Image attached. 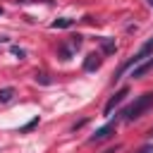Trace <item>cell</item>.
Segmentation results:
<instances>
[{"label":"cell","mask_w":153,"mask_h":153,"mask_svg":"<svg viewBox=\"0 0 153 153\" xmlns=\"http://www.w3.org/2000/svg\"><path fill=\"white\" fill-rule=\"evenodd\" d=\"M12 55H14V57H19V60H24V57H26V53H24L22 48H17V45H12Z\"/></svg>","instance_id":"10"},{"label":"cell","mask_w":153,"mask_h":153,"mask_svg":"<svg viewBox=\"0 0 153 153\" xmlns=\"http://www.w3.org/2000/svg\"><path fill=\"white\" fill-rule=\"evenodd\" d=\"M74 24V19H69V17H60V19H55L53 24H50V29H67V26H72Z\"/></svg>","instance_id":"8"},{"label":"cell","mask_w":153,"mask_h":153,"mask_svg":"<svg viewBox=\"0 0 153 153\" xmlns=\"http://www.w3.org/2000/svg\"><path fill=\"white\" fill-rule=\"evenodd\" d=\"M136 153H153V146H151V143H146V146H141Z\"/></svg>","instance_id":"14"},{"label":"cell","mask_w":153,"mask_h":153,"mask_svg":"<svg viewBox=\"0 0 153 153\" xmlns=\"http://www.w3.org/2000/svg\"><path fill=\"white\" fill-rule=\"evenodd\" d=\"M81 45V36L76 33V36H72V48H79Z\"/></svg>","instance_id":"13"},{"label":"cell","mask_w":153,"mask_h":153,"mask_svg":"<svg viewBox=\"0 0 153 153\" xmlns=\"http://www.w3.org/2000/svg\"><path fill=\"white\" fill-rule=\"evenodd\" d=\"M36 124H38V117H33V120H31V122H26V124H24V127H22V131H31V129H33V127H36Z\"/></svg>","instance_id":"11"},{"label":"cell","mask_w":153,"mask_h":153,"mask_svg":"<svg viewBox=\"0 0 153 153\" xmlns=\"http://www.w3.org/2000/svg\"><path fill=\"white\" fill-rule=\"evenodd\" d=\"M100 48H103V53H115L117 50V43H115V38H100Z\"/></svg>","instance_id":"7"},{"label":"cell","mask_w":153,"mask_h":153,"mask_svg":"<svg viewBox=\"0 0 153 153\" xmlns=\"http://www.w3.org/2000/svg\"><path fill=\"white\" fill-rule=\"evenodd\" d=\"M151 136H153V129H151Z\"/></svg>","instance_id":"18"},{"label":"cell","mask_w":153,"mask_h":153,"mask_svg":"<svg viewBox=\"0 0 153 153\" xmlns=\"http://www.w3.org/2000/svg\"><path fill=\"white\" fill-rule=\"evenodd\" d=\"M36 81H41V84H50V79H48V74H36Z\"/></svg>","instance_id":"12"},{"label":"cell","mask_w":153,"mask_h":153,"mask_svg":"<svg viewBox=\"0 0 153 153\" xmlns=\"http://www.w3.org/2000/svg\"><path fill=\"white\" fill-rule=\"evenodd\" d=\"M117 148H120V146H115V148H110V151H105V153H115V151H117Z\"/></svg>","instance_id":"15"},{"label":"cell","mask_w":153,"mask_h":153,"mask_svg":"<svg viewBox=\"0 0 153 153\" xmlns=\"http://www.w3.org/2000/svg\"><path fill=\"white\" fill-rule=\"evenodd\" d=\"M0 14H2V7H0Z\"/></svg>","instance_id":"17"},{"label":"cell","mask_w":153,"mask_h":153,"mask_svg":"<svg viewBox=\"0 0 153 153\" xmlns=\"http://www.w3.org/2000/svg\"><path fill=\"white\" fill-rule=\"evenodd\" d=\"M153 69V57L151 60H146V62H139V65H134V69H131V79H139V76H143L146 72H151Z\"/></svg>","instance_id":"5"},{"label":"cell","mask_w":153,"mask_h":153,"mask_svg":"<svg viewBox=\"0 0 153 153\" xmlns=\"http://www.w3.org/2000/svg\"><path fill=\"white\" fill-rule=\"evenodd\" d=\"M151 55H153V36H151L141 48H139V53H134V55H131V60H127V62L122 65V72H124L127 67H134V65L143 62V60H146V57H151Z\"/></svg>","instance_id":"2"},{"label":"cell","mask_w":153,"mask_h":153,"mask_svg":"<svg viewBox=\"0 0 153 153\" xmlns=\"http://www.w3.org/2000/svg\"><path fill=\"white\" fill-rule=\"evenodd\" d=\"M115 129H117V120H112V122L103 124L100 129H96V134H93V136H91L88 141H91V143H96V141H103V139H108V136H110V134H112Z\"/></svg>","instance_id":"3"},{"label":"cell","mask_w":153,"mask_h":153,"mask_svg":"<svg viewBox=\"0 0 153 153\" xmlns=\"http://www.w3.org/2000/svg\"><path fill=\"white\" fill-rule=\"evenodd\" d=\"M12 98H14V88H12V86L0 88V103H10Z\"/></svg>","instance_id":"9"},{"label":"cell","mask_w":153,"mask_h":153,"mask_svg":"<svg viewBox=\"0 0 153 153\" xmlns=\"http://www.w3.org/2000/svg\"><path fill=\"white\" fill-rule=\"evenodd\" d=\"M127 93H129L127 88H120V91H117V93H115V96H112V98H110V100L105 103L103 112H105V115H110V112H112V110H115V108H117V105H120V103L124 100V96H127Z\"/></svg>","instance_id":"4"},{"label":"cell","mask_w":153,"mask_h":153,"mask_svg":"<svg viewBox=\"0 0 153 153\" xmlns=\"http://www.w3.org/2000/svg\"><path fill=\"white\" fill-rule=\"evenodd\" d=\"M100 62H103L100 55H98V53H91V55H86V60H84V69H86V72H96V69L100 67Z\"/></svg>","instance_id":"6"},{"label":"cell","mask_w":153,"mask_h":153,"mask_svg":"<svg viewBox=\"0 0 153 153\" xmlns=\"http://www.w3.org/2000/svg\"><path fill=\"white\" fill-rule=\"evenodd\" d=\"M151 105H153V93H143V96H139V98H136V100H134V103H131L122 115H124V120H127V122H131V120L141 117Z\"/></svg>","instance_id":"1"},{"label":"cell","mask_w":153,"mask_h":153,"mask_svg":"<svg viewBox=\"0 0 153 153\" xmlns=\"http://www.w3.org/2000/svg\"><path fill=\"white\" fill-rule=\"evenodd\" d=\"M148 5H151V7H153V0H148Z\"/></svg>","instance_id":"16"}]
</instances>
